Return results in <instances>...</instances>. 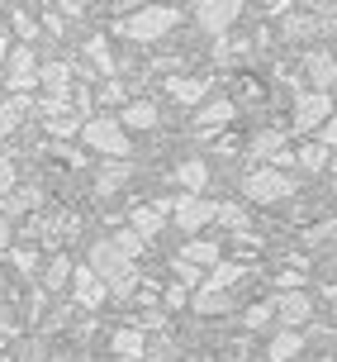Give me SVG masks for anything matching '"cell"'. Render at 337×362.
<instances>
[{"label":"cell","mask_w":337,"mask_h":362,"mask_svg":"<svg viewBox=\"0 0 337 362\" xmlns=\"http://www.w3.org/2000/svg\"><path fill=\"white\" fill-rule=\"evenodd\" d=\"M176 24H180L176 5H142V10L119 19V34H124L128 43H157V38H166Z\"/></svg>","instance_id":"cell-1"},{"label":"cell","mask_w":337,"mask_h":362,"mask_svg":"<svg viewBox=\"0 0 337 362\" xmlns=\"http://www.w3.org/2000/svg\"><path fill=\"white\" fill-rule=\"evenodd\" d=\"M243 196L252 205H281V200L295 196V177L285 167H252L247 177H243Z\"/></svg>","instance_id":"cell-2"},{"label":"cell","mask_w":337,"mask_h":362,"mask_svg":"<svg viewBox=\"0 0 337 362\" xmlns=\"http://www.w3.org/2000/svg\"><path fill=\"white\" fill-rule=\"evenodd\" d=\"M81 139H86L100 158H128V134L119 119H109V115H90L81 119Z\"/></svg>","instance_id":"cell-3"},{"label":"cell","mask_w":337,"mask_h":362,"mask_svg":"<svg viewBox=\"0 0 337 362\" xmlns=\"http://www.w3.org/2000/svg\"><path fill=\"white\" fill-rule=\"evenodd\" d=\"M285 139H290L285 129H262L247 144V163L252 167H285V172H290V167H295V153H290Z\"/></svg>","instance_id":"cell-4"},{"label":"cell","mask_w":337,"mask_h":362,"mask_svg":"<svg viewBox=\"0 0 337 362\" xmlns=\"http://www.w3.org/2000/svg\"><path fill=\"white\" fill-rule=\"evenodd\" d=\"M328 115H333V90H300V95H295L290 129H295V134H319V124Z\"/></svg>","instance_id":"cell-5"},{"label":"cell","mask_w":337,"mask_h":362,"mask_svg":"<svg viewBox=\"0 0 337 362\" xmlns=\"http://www.w3.org/2000/svg\"><path fill=\"white\" fill-rule=\"evenodd\" d=\"M38 86V57L29 43H19V53L5 57V90L10 95H29Z\"/></svg>","instance_id":"cell-6"},{"label":"cell","mask_w":337,"mask_h":362,"mask_svg":"<svg viewBox=\"0 0 337 362\" xmlns=\"http://www.w3.org/2000/svg\"><path fill=\"white\" fill-rule=\"evenodd\" d=\"M238 15H243V0H200L195 5V19L209 38H223L238 24Z\"/></svg>","instance_id":"cell-7"},{"label":"cell","mask_w":337,"mask_h":362,"mask_svg":"<svg viewBox=\"0 0 337 362\" xmlns=\"http://www.w3.org/2000/svg\"><path fill=\"white\" fill-rule=\"evenodd\" d=\"M214 210H219V200H209V196H180V200H171V224L185 229V234H200L214 219Z\"/></svg>","instance_id":"cell-8"},{"label":"cell","mask_w":337,"mask_h":362,"mask_svg":"<svg viewBox=\"0 0 337 362\" xmlns=\"http://www.w3.org/2000/svg\"><path fill=\"white\" fill-rule=\"evenodd\" d=\"M86 262L100 272V276H105V286L114 281V276L133 272V257H124V248L114 243V234H109V238H95V243H90V257H86Z\"/></svg>","instance_id":"cell-9"},{"label":"cell","mask_w":337,"mask_h":362,"mask_svg":"<svg viewBox=\"0 0 337 362\" xmlns=\"http://www.w3.org/2000/svg\"><path fill=\"white\" fill-rule=\"evenodd\" d=\"M71 296H76V305L95 310V305L109 300V286H105V276L90 267V262H76V267H71Z\"/></svg>","instance_id":"cell-10"},{"label":"cell","mask_w":337,"mask_h":362,"mask_svg":"<svg viewBox=\"0 0 337 362\" xmlns=\"http://www.w3.org/2000/svg\"><path fill=\"white\" fill-rule=\"evenodd\" d=\"M271 305H276V320H281V329L309 325V315H314V300H309L304 291H281Z\"/></svg>","instance_id":"cell-11"},{"label":"cell","mask_w":337,"mask_h":362,"mask_svg":"<svg viewBox=\"0 0 337 362\" xmlns=\"http://www.w3.org/2000/svg\"><path fill=\"white\" fill-rule=\"evenodd\" d=\"M304 76H309V90H333V81H337V53L309 48V53H304Z\"/></svg>","instance_id":"cell-12"},{"label":"cell","mask_w":337,"mask_h":362,"mask_svg":"<svg viewBox=\"0 0 337 362\" xmlns=\"http://www.w3.org/2000/svg\"><path fill=\"white\" fill-rule=\"evenodd\" d=\"M243 276H247V262H219V267L204 272V281H200L195 296H228Z\"/></svg>","instance_id":"cell-13"},{"label":"cell","mask_w":337,"mask_h":362,"mask_svg":"<svg viewBox=\"0 0 337 362\" xmlns=\"http://www.w3.org/2000/svg\"><path fill=\"white\" fill-rule=\"evenodd\" d=\"M171 181H176L185 196H204V191H209V163H200V158H185V163L171 172Z\"/></svg>","instance_id":"cell-14"},{"label":"cell","mask_w":337,"mask_h":362,"mask_svg":"<svg viewBox=\"0 0 337 362\" xmlns=\"http://www.w3.org/2000/svg\"><path fill=\"white\" fill-rule=\"evenodd\" d=\"M233 115H238V105L233 100H223V95H214L209 105H200V115H195V129L209 139L214 129H223V124H233Z\"/></svg>","instance_id":"cell-15"},{"label":"cell","mask_w":337,"mask_h":362,"mask_svg":"<svg viewBox=\"0 0 337 362\" xmlns=\"http://www.w3.org/2000/svg\"><path fill=\"white\" fill-rule=\"evenodd\" d=\"M166 219H171V205H138V210L128 215V229L142 234V238H157Z\"/></svg>","instance_id":"cell-16"},{"label":"cell","mask_w":337,"mask_h":362,"mask_svg":"<svg viewBox=\"0 0 337 362\" xmlns=\"http://www.w3.org/2000/svg\"><path fill=\"white\" fill-rule=\"evenodd\" d=\"M128 177H133V163L128 158H109L105 167H95V196H114Z\"/></svg>","instance_id":"cell-17"},{"label":"cell","mask_w":337,"mask_h":362,"mask_svg":"<svg viewBox=\"0 0 337 362\" xmlns=\"http://www.w3.org/2000/svg\"><path fill=\"white\" fill-rule=\"evenodd\" d=\"M166 95L176 105H200L209 95V81H200V76H166Z\"/></svg>","instance_id":"cell-18"},{"label":"cell","mask_w":337,"mask_h":362,"mask_svg":"<svg viewBox=\"0 0 337 362\" xmlns=\"http://www.w3.org/2000/svg\"><path fill=\"white\" fill-rule=\"evenodd\" d=\"M24 110H29V95H10V90H0V144L19 129Z\"/></svg>","instance_id":"cell-19"},{"label":"cell","mask_w":337,"mask_h":362,"mask_svg":"<svg viewBox=\"0 0 337 362\" xmlns=\"http://www.w3.org/2000/svg\"><path fill=\"white\" fill-rule=\"evenodd\" d=\"M180 257H185V262H195V267H219V262H223V248H219V243H214V238H190V243H185V248H180Z\"/></svg>","instance_id":"cell-20"},{"label":"cell","mask_w":337,"mask_h":362,"mask_svg":"<svg viewBox=\"0 0 337 362\" xmlns=\"http://www.w3.org/2000/svg\"><path fill=\"white\" fill-rule=\"evenodd\" d=\"M38 86H43V95H67L71 90V67L67 62H43V67H38Z\"/></svg>","instance_id":"cell-21"},{"label":"cell","mask_w":337,"mask_h":362,"mask_svg":"<svg viewBox=\"0 0 337 362\" xmlns=\"http://www.w3.org/2000/svg\"><path fill=\"white\" fill-rule=\"evenodd\" d=\"M71 267H76V262H71V257L62 253V248H57V253L48 257V262H43V286H48V291L71 286Z\"/></svg>","instance_id":"cell-22"},{"label":"cell","mask_w":337,"mask_h":362,"mask_svg":"<svg viewBox=\"0 0 337 362\" xmlns=\"http://www.w3.org/2000/svg\"><path fill=\"white\" fill-rule=\"evenodd\" d=\"M38 200H43V191L38 186H19V191H10V196L0 200V215H29V210H38Z\"/></svg>","instance_id":"cell-23"},{"label":"cell","mask_w":337,"mask_h":362,"mask_svg":"<svg viewBox=\"0 0 337 362\" xmlns=\"http://www.w3.org/2000/svg\"><path fill=\"white\" fill-rule=\"evenodd\" d=\"M114 353L124 362H142V329H133V325H124V329H114Z\"/></svg>","instance_id":"cell-24"},{"label":"cell","mask_w":337,"mask_h":362,"mask_svg":"<svg viewBox=\"0 0 337 362\" xmlns=\"http://www.w3.org/2000/svg\"><path fill=\"white\" fill-rule=\"evenodd\" d=\"M119 124L124 129H152L157 124V105H152V100H128L124 115H119Z\"/></svg>","instance_id":"cell-25"},{"label":"cell","mask_w":337,"mask_h":362,"mask_svg":"<svg viewBox=\"0 0 337 362\" xmlns=\"http://www.w3.org/2000/svg\"><path fill=\"white\" fill-rule=\"evenodd\" d=\"M281 29H285V38H314L319 29H333V19H314V15H290V19H281Z\"/></svg>","instance_id":"cell-26"},{"label":"cell","mask_w":337,"mask_h":362,"mask_svg":"<svg viewBox=\"0 0 337 362\" xmlns=\"http://www.w3.org/2000/svg\"><path fill=\"white\" fill-rule=\"evenodd\" d=\"M300 348H304L300 334H295V329H281V334L271 339V353H266V358L271 362H295V358H300Z\"/></svg>","instance_id":"cell-27"},{"label":"cell","mask_w":337,"mask_h":362,"mask_svg":"<svg viewBox=\"0 0 337 362\" xmlns=\"http://www.w3.org/2000/svg\"><path fill=\"white\" fill-rule=\"evenodd\" d=\"M295 167H300V172H328V167H333V153L323 144H304L300 153H295Z\"/></svg>","instance_id":"cell-28"},{"label":"cell","mask_w":337,"mask_h":362,"mask_svg":"<svg viewBox=\"0 0 337 362\" xmlns=\"http://www.w3.org/2000/svg\"><path fill=\"white\" fill-rule=\"evenodd\" d=\"M214 219H219L223 229H233V234H247V210H243V205H233V200H219Z\"/></svg>","instance_id":"cell-29"},{"label":"cell","mask_w":337,"mask_h":362,"mask_svg":"<svg viewBox=\"0 0 337 362\" xmlns=\"http://www.w3.org/2000/svg\"><path fill=\"white\" fill-rule=\"evenodd\" d=\"M81 53H86L90 57V67H95V72H114V62H109V43H105V38H100V34H95V38H86V48H81Z\"/></svg>","instance_id":"cell-30"},{"label":"cell","mask_w":337,"mask_h":362,"mask_svg":"<svg viewBox=\"0 0 337 362\" xmlns=\"http://www.w3.org/2000/svg\"><path fill=\"white\" fill-rule=\"evenodd\" d=\"M247 48H252L247 38H228V34H223V38H214V62H238Z\"/></svg>","instance_id":"cell-31"},{"label":"cell","mask_w":337,"mask_h":362,"mask_svg":"<svg viewBox=\"0 0 337 362\" xmlns=\"http://www.w3.org/2000/svg\"><path fill=\"white\" fill-rule=\"evenodd\" d=\"M76 129H81V115H67V110L48 119V134H53V139H67V134H76Z\"/></svg>","instance_id":"cell-32"},{"label":"cell","mask_w":337,"mask_h":362,"mask_svg":"<svg viewBox=\"0 0 337 362\" xmlns=\"http://www.w3.org/2000/svg\"><path fill=\"white\" fill-rule=\"evenodd\" d=\"M171 272H176V281H180V286H200V281H204V267L185 262V257H176V262H171Z\"/></svg>","instance_id":"cell-33"},{"label":"cell","mask_w":337,"mask_h":362,"mask_svg":"<svg viewBox=\"0 0 337 362\" xmlns=\"http://www.w3.org/2000/svg\"><path fill=\"white\" fill-rule=\"evenodd\" d=\"M271 320H276V305H271V300H257V305L247 310V329H266Z\"/></svg>","instance_id":"cell-34"},{"label":"cell","mask_w":337,"mask_h":362,"mask_svg":"<svg viewBox=\"0 0 337 362\" xmlns=\"http://www.w3.org/2000/svg\"><path fill=\"white\" fill-rule=\"evenodd\" d=\"M114 243L124 248V257H138L142 248H147V238H142V234H133V229H119V234H114Z\"/></svg>","instance_id":"cell-35"},{"label":"cell","mask_w":337,"mask_h":362,"mask_svg":"<svg viewBox=\"0 0 337 362\" xmlns=\"http://www.w3.org/2000/svg\"><path fill=\"white\" fill-rule=\"evenodd\" d=\"M133 291H138V272H124V276L109 281V296H114V300H128Z\"/></svg>","instance_id":"cell-36"},{"label":"cell","mask_w":337,"mask_h":362,"mask_svg":"<svg viewBox=\"0 0 337 362\" xmlns=\"http://www.w3.org/2000/svg\"><path fill=\"white\" fill-rule=\"evenodd\" d=\"M15 34L24 38V43H34V38H38V19L29 15V10H15Z\"/></svg>","instance_id":"cell-37"},{"label":"cell","mask_w":337,"mask_h":362,"mask_svg":"<svg viewBox=\"0 0 337 362\" xmlns=\"http://www.w3.org/2000/svg\"><path fill=\"white\" fill-rule=\"evenodd\" d=\"M10 262H15L24 276H34V272H38V253H34V248H10Z\"/></svg>","instance_id":"cell-38"},{"label":"cell","mask_w":337,"mask_h":362,"mask_svg":"<svg viewBox=\"0 0 337 362\" xmlns=\"http://www.w3.org/2000/svg\"><path fill=\"white\" fill-rule=\"evenodd\" d=\"M319 144L328 148V153H337V110H333V115H328V119L319 124Z\"/></svg>","instance_id":"cell-39"},{"label":"cell","mask_w":337,"mask_h":362,"mask_svg":"<svg viewBox=\"0 0 337 362\" xmlns=\"http://www.w3.org/2000/svg\"><path fill=\"white\" fill-rule=\"evenodd\" d=\"M10 191H15V163H10V158L0 153V200L10 196Z\"/></svg>","instance_id":"cell-40"},{"label":"cell","mask_w":337,"mask_h":362,"mask_svg":"<svg viewBox=\"0 0 337 362\" xmlns=\"http://www.w3.org/2000/svg\"><path fill=\"white\" fill-rule=\"evenodd\" d=\"M100 100H105V105H119V100H124V86H119V81L109 76L105 86H100Z\"/></svg>","instance_id":"cell-41"},{"label":"cell","mask_w":337,"mask_h":362,"mask_svg":"<svg viewBox=\"0 0 337 362\" xmlns=\"http://www.w3.org/2000/svg\"><path fill=\"white\" fill-rule=\"evenodd\" d=\"M276 286H281V291H300L304 286V272H295V267L281 272V276H276Z\"/></svg>","instance_id":"cell-42"},{"label":"cell","mask_w":337,"mask_h":362,"mask_svg":"<svg viewBox=\"0 0 337 362\" xmlns=\"http://www.w3.org/2000/svg\"><path fill=\"white\" fill-rule=\"evenodd\" d=\"M161 300H166V310H180V305H185V286H166Z\"/></svg>","instance_id":"cell-43"},{"label":"cell","mask_w":337,"mask_h":362,"mask_svg":"<svg viewBox=\"0 0 337 362\" xmlns=\"http://www.w3.org/2000/svg\"><path fill=\"white\" fill-rule=\"evenodd\" d=\"M309 10H337V0H304Z\"/></svg>","instance_id":"cell-44"},{"label":"cell","mask_w":337,"mask_h":362,"mask_svg":"<svg viewBox=\"0 0 337 362\" xmlns=\"http://www.w3.org/2000/svg\"><path fill=\"white\" fill-rule=\"evenodd\" d=\"M0 248H10V224H5V215H0Z\"/></svg>","instance_id":"cell-45"},{"label":"cell","mask_w":337,"mask_h":362,"mask_svg":"<svg viewBox=\"0 0 337 362\" xmlns=\"http://www.w3.org/2000/svg\"><path fill=\"white\" fill-rule=\"evenodd\" d=\"M5 57H10V38H5V29H0V67H5Z\"/></svg>","instance_id":"cell-46"},{"label":"cell","mask_w":337,"mask_h":362,"mask_svg":"<svg viewBox=\"0 0 337 362\" xmlns=\"http://www.w3.org/2000/svg\"><path fill=\"white\" fill-rule=\"evenodd\" d=\"M333 191H337V167H333Z\"/></svg>","instance_id":"cell-47"},{"label":"cell","mask_w":337,"mask_h":362,"mask_svg":"<svg viewBox=\"0 0 337 362\" xmlns=\"http://www.w3.org/2000/svg\"><path fill=\"white\" fill-rule=\"evenodd\" d=\"M333 24H337V10H333Z\"/></svg>","instance_id":"cell-48"},{"label":"cell","mask_w":337,"mask_h":362,"mask_svg":"<svg viewBox=\"0 0 337 362\" xmlns=\"http://www.w3.org/2000/svg\"><path fill=\"white\" fill-rule=\"evenodd\" d=\"M76 362H86V358H76Z\"/></svg>","instance_id":"cell-49"}]
</instances>
